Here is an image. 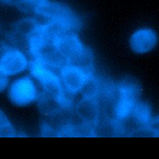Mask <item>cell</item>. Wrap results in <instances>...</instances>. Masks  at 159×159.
<instances>
[{
    "mask_svg": "<svg viewBox=\"0 0 159 159\" xmlns=\"http://www.w3.org/2000/svg\"><path fill=\"white\" fill-rule=\"evenodd\" d=\"M10 83V78L3 73L2 70H0V93H3V92H7V88Z\"/></svg>",
    "mask_w": 159,
    "mask_h": 159,
    "instance_id": "cell-12",
    "label": "cell"
},
{
    "mask_svg": "<svg viewBox=\"0 0 159 159\" xmlns=\"http://www.w3.org/2000/svg\"><path fill=\"white\" fill-rule=\"evenodd\" d=\"M92 74V73H90ZM88 73L82 70L75 65L65 64L59 70V79L62 90L66 94H70L73 97H76L82 89V85L85 80Z\"/></svg>",
    "mask_w": 159,
    "mask_h": 159,
    "instance_id": "cell-3",
    "label": "cell"
},
{
    "mask_svg": "<svg viewBox=\"0 0 159 159\" xmlns=\"http://www.w3.org/2000/svg\"><path fill=\"white\" fill-rule=\"evenodd\" d=\"M73 112L79 122L93 127L101 120V107L98 99L80 97L73 104Z\"/></svg>",
    "mask_w": 159,
    "mask_h": 159,
    "instance_id": "cell-4",
    "label": "cell"
},
{
    "mask_svg": "<svg viewBox=\"0 0 159 159\" xmlns=\"http://www.w3.org/2000/svg\"><path fill=\"white\" fill-rule=\"evenodd\" d=\"M69 64L78 66V68H80L82 70H84L88 74L94 73V56H93V52L87 46L79 52L71 61H69Z\"/></svg>",
    "mask_w": 159,
    "mask_h": 159,
    "instance_id": "cell-9",
    "label": "cell"
},
{
    "mask_svg": "<svg viewBox=\"0 0 159 159\" xmlns=\"http://www.w3.org/2000/svg\"><path fill=\"white\" fill-rule=\"evenodd\" d=\"M7 94L11 104L18 107H25L37 102L41 94V88L31 74H22L14 76V79L10 80L7 88Z\"/></svg>",
    "mask_w": 159,
    "mask_h": 159,
    "instance_id": "cell-1",
    "label": "cell"
},
{
    "mask_svg": "<svg viewBox=\"0 0 159 159\" xmlns=\"http://www.w3.org/2000/svg\"><path fill=\"white\" fill-rule=\"evenodd\" d=\"M31 57L24 51L8 43L0 56V70L9 78H14L24 74L30 68Z\"/></svg>",
    "mask_w": 159,
    "mask_h": 159,
    "instance_id": "cell-2",
    "label": "cell"
},
{
    "mask_svg": "<svg viewBox=\"0 0 159 159\" xmlns=\"http://www.w3.org/2000/svg\"><path fill=\"white\" fill-rule=\"evenodd\" d=\"M158 43V34L153 28L141 27L131 33L129 38V46L132 52L144 55L152 52Z\"/></svg>",
    "mask_w": 159,
    "mask_h": 159,
    "instance_id": "cell-5",
    "label": "cell"
},
{
    "mask_svg": "<svg viewBox=\"0 0 159 159\" xmlns=\"http://www.w3.org/2000/svg\"><path fill=\"white\" fill-rule=\"evenodd\" d=\"M55 43L59 51L61 52V55L65 57V60L68 62L71 61L85 47L75 31H70L61 34L55 41Z\"/></svg>",
    "mask_w": 159,
    "mask_h": 159,
    "instance_id": "cell-6",
    "label": "cell"
},
{
    "mask_svg": "<svg viewBox=\"0 0 159 159\" xmlns=\"http://www.w3.org/2000/svg\"><path fill=\"white\" fill-rule=\"evenodd\" d=\"M104 83L103 80L98 76L94 75V73L88 74L85 80L82 85V89L79 92V96L80 97H85V98H93V99H98L103 92L104 88Z\"/></svg>",
    "mask_w": 159,
    "mask_h": 159,
    "instance_id": "cell-8",
    "label": "cell"
},
{
    "mask_svg": "<svg viewBox=\"0 0 159 159\" xmlns=\"http://www.w3.org/2000/svg\"><path fill=\"white\" fill-rule=\"evenodd\" d=\"M17 135L16 127L7 118V116L0 111V138H13Z\"/></svg>",
    "mask_w": 159,
    "mask_h": 159,
    "instance_id": "cell-10",
    "label": "cell"
},
{
    "mask_svg": "<svg viewBox=\"0 0 159 159\" xmlns=\"http://www.w3.org/2000/svg\"><path fill=\"white\" fill-rule=\"evenodd\" d=\"M148 127L152 131L153 136H159V116H152L149 118Z\"/></svg>",
    "mask_w": 159,
    "mask_h": 159,
    "instance_id": "cell-11",
    "label": "cell"
},
{
    "mask_svg": "<svg viewBox=\"0 0 159 159\" xmlns=\"http://www.w3.org/2000/svg\"><path fill=\"white\" fill-rule=\"evenodd\" d=\"M42 24L34 16H25L24 18L17 20L13 24L11 33L25 37V38H33L39 31H41Z\"/></svg>",
    "mask_w": 159,
    "mask_h": 159,
    "instance_id": "cell-7",
    "label": "cell"
}]
</instances>
